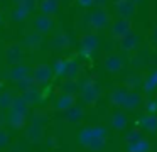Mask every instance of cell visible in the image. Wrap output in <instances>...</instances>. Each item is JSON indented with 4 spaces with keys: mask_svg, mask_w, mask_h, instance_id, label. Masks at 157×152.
I'll use <instances>...</instances> for the list:
<instances>
[{
    "mask_svg": "<svg viewBox=\"0 0 157 152\" xmlns=\"http://www.w3.org/2000/svg\"><path fill=\"white\" fill-rule=\"evenodd\" d=\"M139 103H140V95L139 93H127V98H125V101H123V107L130 108V110H135Z\"/></svg>",
    "mask_w": 157,
    "mask_h": 152,
    "instance_id": "cell-20",
    "label": "cell"
},
{
    "mask_svg": "<svg viewBox=\"0 0 157 152\" xmlns=\"http://www.w3.org/2000/svg\"><path fill=\"white\" fill-rule=\"evenodd\" d=\"M5 57L9 64H19L22 59V47L19 44H10L5 51Z\"/></svg>",
    "mask_w": 157,
    "mask_h": 152,
    "instance_id": "cell-8",
    "label": "cell"
},
{
    "mask_svg": "<svg viewBox=\"0 0 157 152\" xmlns=\"http://www.w3.org/2000/svg\"><path fill=\"white\" fill-rule=\"evenodd\" d=\"M52 76V68L49 64H39L34 68V73H32V80L39 84H44L51 80Z\"/></svg>",
    "mask_w": 157,
    "mask_h": 152,
    "instance_id": "cell-5",
    "label": "cell"
},
{
    "mask_svg": "<svg viewBox=\"0 0 157 152\" xmlns=\"http://www.w3.org/2000/svg\"><path fill=\"white\" fill-rule=\"evenodd\" d=\"M106 128H103V127H91V128H85V130L79 134V142H81L83 145H88L90 142L93 140V138H96V137H103L105 138L106 137Z\"/></svg>",
    "mask_w": 157,
    "mask_h": 152,
    "instance_id": "cell-4",
    "label": "cell"
},
{
    "mask_svg": "<svg viewBox=\"0 0 157 152\" xmlns=\"http://www.w3.org/2000/svg\"><path fill=\"white\" fill-rule=\"evenodd\" d=\"M106 2H108V0H95V3H96V5H98V7H103V5H105V3Z\"/></svg>",
    "mask_w": 157,
    "mask_h": 152,
    "instance_id": "cell-38",
    "label": "cell"
},
{
    "mask_svg": "<svg viewBox=\"0 0 157 152\" xmlns=\"http://www.w3.org/2000/svg\"><path fill=\"white\" fill-rule=\"evenodd\" d=\"M12 2H14V3H17V5H21V3L24 2V0H12Z\"/></svg>",
    "mask_w": 157,
    "mask_h": 152,
    "instance_id": "cell-40",
    "label": "cell"
},
{
    "mask_svg": "<svg viewBox=\"0 0 157 152\" xmlns=\"http://www.w3.org/2000/svg\"><path fill=\"white\" fill-rule=\"evenodd\" d=\"M103 145H105V138H103V137H96V138H93L86 147H90L91 150H100V149H103Z\"/></svg>",
    "mask_w": 157,
    "mask_h": 152,
    "instance_id": "cell-30",
    "label": "cell"
},
{
    "mask_svg": "<svg viewBox=\"0 0 157 152\" xmlns=\"http://www.w3.org/2000/svg\"><path fill=\"white\" fill-rule=\"evenodd\" d=\"M39 9H41L42 14L52 15V14H56V12H58V9H59V0H41Z\"/></svg>",
    "mask_w": 157,
    "mask_h": 152,
    "instance_id": "cell-15",
    "label": "cell"
},
{
    "mask_svg": "<svg viewBox=\"0 0 157 152\" xmlns=\"http://www.w3.org/2000/svg\"><path fill=\"white\" fill-rule=\"evenodd\" d=\"M21 5H22V7H25V9H27L29 12H31V10L36 7V0H24V2L21 3Z\"/></svg>",
    "mask_w": 157,
    "mask_h": 152,
    "instance_id": "cell-35",
    "label": "cell"
},
{
    "mask_svg": "<svg viewBox=\"0 0 157 152\" xmlns=\"http://www.w3.org/2000/svg\"><path fill=\"white\" fill-rule=\"evenodd\" d=\"M137 5L133 3V0H117L115 2V10L118 12L120 19H132L135 14Z\"/></svg>",
    "mask_w": 157,
    "mask_h": 152,
    "instance_id": "cell-3",
    "label": "cell"
},
{
    "mask_svg": "<svg viewBox=\"0 0 157 152\" xmlns=\"http://www.w3.org/2000/svg\"><path fill=\"white\" fill-rule=\"evenodd\" d=\"M128 152H149V144L145 140H137L128 145Z\"/></svg>",
    "mask_w": 157,
    "mask_h": 152,
    "instance_id": "cell-24",
    "label": "cell"
},
{
    "mask_svg": "<svg viewBox=\"0 0 157 152\" xmlns=\"http://www.w3.org/2000/svg\"><path fill=\"white\" fill-rule=\"evenodd\" d=\"M34 84H36V81L34 80H31V78H24V80L22 81H19V88H21L22 91H29V90H32V88H34Z\"/></svg>",
    "mask_w": 157,
    "mask_h": 152,
    "instance_id": "cell-29",
    "label": "cell"
},
{
    "mask_svg": "<svg viewBox=\"0 0 157 152\" xmlns=\"http://www.w3.org/2000/svg\"><path fill=\"white\" fill-rule=\"evenodd\" d=\"M78 3L81 7H90V5H93V3H95V0H78Z\"/></svg>",
    "mask_w": 157,
    "mask_h": 152,
    "instance_id": "cell-37",
    "label": "cell"
},
{
    "mask_svg": "<svg viewBox=\"0 0 157 152\" xmlns=\"http://www.w3.org/2000/svg\"><path fill=\"white\" fill-rule=\"evenodd\" d=\"M27 100L24 96H15L14 101H12V107H10V111L12 113H21V115H25L27 113Z\"/></svg>",
    "mask_w": 157,
    "mask_h": 152,
    "instance_id": "cell-14",
    "label": "cell"
},
{
    "mask_svg": "<svg viewBox=\"0 0 157 152\" xmlns=\"http://www.w3.org/2000/svg\"><path fill=\"white\" fill-rule=\"evenodd\" d=\"M108 24H110V14L106 12L103 7H98V9H95V10H93V12L88 15V25L93 27L95 30L105 29Z\"/></svg>",
    "mask_w": 157,
    "mask_h": 152,
    "instance_id": "cell-1",
    "label": "cell"
},
{
    "mask_svg": "<svg viewBox=\"0 0 157 152\" xmlns=\"http://www.w3.org/2000/svg\"><path fill=\"white\" fill-rule=\"evenodd\" d=\"M83 95H85V98H86V101H95L96 98H98V86H96L93 81H86V84L83 86Z\"/></svg>",
    "mask_w": 157,
    "mask_h": 152,
    "instance_id": "cell-13",
    "label": "cell"
},
{
    "mask_svg": "<svg viewBox=\"0 0 157 152\" xmlns=\"http://www.w3.org/2000/svg\"><path fill=\"white\" fill-rule=\"evenodd\" d=\"M2 120H4V117H2V115H0V125L4 123V122H2Z\"/></svg>",
    "mask_w": 157,
    "mask_h": 152,
    "instance_id": "cell-42",
    "label": "cell"
},
{
    "mask_svg": "<svg viewBox=\"0 0 157 152\" xmlns=\"http://www.w3.org/2000/svg\"><path fill=\"white\" fill-rule=\"evenodd\" d=\"M12 101H14V96L10 93H2L0 95V108L2 110H7V108L12 107Z\"/></svg>",
    "mask_w": 157,
    "mask_h": 152,
    "instance_id": "cell-25",
    "label": "cell"
},
{
    "mask_svg": "<svg viewBox=\"0 0 157 152\" xmlns=\"http://www.w3.org/2000/svg\"><path fill=\"white\" fill-rule=\"evenodd\" d=\"M0 22H2V14H0Z\"/></svg>",
    "mask_w": 157,
    "mask_h": 152,
    "instance_id": "cell-43",
    "label": "cell"
},
{
    "mask_svg": "<svg viewBox=\"0 0 157 152\" xmlns=\"http://www.w3.org/2000/svg\"><path fill=\"white\" fill-rule=\"evenodd\" d=\"M79 74V64L78 63H71L69 64V71H68V78L69 80H75Z\"/></svg>",
    "mask_w": 157,
    "mask_h": 152,
    "instance_id": "cell-31",
    "label": "cell"
},
{
    "mask_svg": "<svg viewBox=\"0 0 157 152\" xmlns=\"http://www.w3.org/2000/svg\"><path fill=\"white\" fill-rule=\"evenodd\" d=\"M54 27H56V20L52 19L51 15H48V14H41L39 17L34 19V29H36V32H39V34H48V32H51Z\"/></svg>",
    "mask_w": 157,
    "mask_h": 152,
    "instance_id": "cell-2",
    "label": "cell"
},
{
    "mask_svg": "<svg viewBox=\"0 0 157 152\" xmlns=\"http://www.w3.org/2000/svg\"><path fill=\"white\" fill-rule=\"evenodd\" d=\"M29 76V68L25 66V64H15L14 68L10 69V73H9V78H10L12 81H22L24 78Z\"/></svg>",
    "mask_w": 157,
    "mask_h": 152,
    "instance_id": "cell-10",
    "label": "cell"
},
{
    "mask_svg": "<svg viewBox=\"0 0 157 152\" xmlns=\"http://www.w3.org/2000/svg\"><path fill=\"white\" fill-rule=\"evenodd\" d=\"M29 138L31 140H39L41 138V127H36V123L32 125V128L29 130Z\"/></svg>",
    "mask_w": 157,
    "mask_h": 152,
    "instance_id": "cell-32",
    "label": "cell"
},
{
    "mask_svg": "<svg viewBox=\"0 0 157 152\" xmlns=\"http://www.w3.org/2000/svg\"><path fill=\"white\" fill-rule=\"evenodd\" d=\"M127 93H128V91L123 90V88H117V90H113L112 103L113 105H118V107H123V101H125V98H127Z\"/></svg>",
    "mask_w": 157,
    "mask_h": 152,
    "instance_id": "cell-19",
    "label": "cell"
},
{
    "mask_svg": "<svg viewBox=\"0 0 157 152\" xmlns=\"http://www.w3.org/2000/svg\"><path fill=\"white\" fill-rule=\"evenodd\" d=\"M152 41H154V42H157V27L154 29V32H152Z\"/></svg>",
    "mask_w": 157,
    "mask_h": 152,
    "instance_id": "cell-39",
    "label": "cell"
},
{
    "mask_svg": "<svg viewBox=\"0 0 157 152\" xmlns=\"http://www.w3.org/2000/svg\"><path fill=\"white\" fill-rule=\"evenodd\" d=\"M41 42H42V34L36 32V30L31 32V34H27V36L24 37V44L29 47V49H36V47H39Z\"/></svg>",
    "mask_w": 157,
    "mask_h": 152,
    "instance_id": "cell-16",
    "label": "cell"
},
{
    "mask_svg": "<svg viewBox=\"0 0 157 152\" xmlns=\"http://www.w3.org/2000/svg\"><path fill=\"white\" fill-rule=\"evenodd\" d=\"M69 64H71L69 61H63V59L56 61V64H54V71H56V74H58V76H68Z\"/></svg>",
    "mask_w": 157,
    "mask_h": 152,
    "instance_id": "cell-22",
    "label": "cell"
},
{
    "mask_svg": "<svg viewBox=\"0 0 157 152\" xmlns=\"http://www.w3.org/2000/svg\"><path fill=\"white\" fill-rule=\"evenodd\" d=\"M140 2H142V0H133V3H135V5H137V3H140Z\"/></svg>",
    "mask_w": 157,
    "mask_h": 152,
    "instance_id": "cell-41",
    "label": "cell"
},
{
    "mask_svg": "<svg viewBox=\"0 0 157 152\" xmlns=\"http://www.w3.org/2000/svg\"><path fill=\"white\" fill-rule=\"evenodd\" d=\"M9 142V135L5 130H0V147H5Z\"/></svg>",
    "mask_w": 157,
    "mask_h": 152,
    "instance_id": "cell-34",
    "label": "cell"
},
{
    "mask_svg": "<svg viewBox=\"0 0 157 152\" xmlns=\"http://www.w3.org/2000/svg\"><path fill=\"white\" fill-rule=\"evenodd\" d=\"M144 88H145L147 93H150V91H154L157 88V69H154L152 73L149 74L147 81H144Z\"/></svg>",
    "mask_w": 157,
    "mask_h": 152,
    "instance_id": "cell-21",
    "label": "cell"
},
{
    "mask_svg": "<svg viewBox=\"0 0 157 152\" xmlns=\"http://www.w3.org/2000/svg\"><path fill=\"white\" fill-rule=\"evenodd\" d=\"M75 96H73L71 93H64L61 95V96L58 98V101H56V108L58 110H69V108L75 107Z\"/></svg>",
    "mask_w": 157,
    "mask_h": 152,
    "instance_id": "cell-12",
    "label": "cell"
},
{
    "mask_svg": "<svg viewBox=\"0 0 157 152\" xmlns=\"http://www.w3.org/2000/svg\"><path fill=\"white\" fill-rule=\"evenodd\" d=\"M130 32H132V24H130L128 19H118L112 27L113 37H118V39L125 37L127 34H130Z\"/></svg>",
    "mask_w": 157,
    "mask_h": 152,
    "instance_id": "cell-6",
    "label": "cell"
},
{
    "mask_svg": "<svg viewBox=\"0 0 157 152\" xmlns=\"http://www.w3.org/2000/svg\"><path fill=\"white\" fill-rule=\"evenodd\" d=\"M103 66H105V69L112 71V73H117V71L122 69V59H120V56H117V54H110V56L105 57Z\"/></svg>",
    "mask_w": 157,
    "mask_h": 152,
    "instance_id": "cell-11",
    "label": "cell"
},
{
    "mask_svg": "<svg viewBox=\"0 0 157 152\" xmlns=\"http://www.w3.org/2000/svg\"><path fill=\"white\" fill-rule=\"evenodd\" d=\"M98 42H100V39L96 34H86V36H83L81 37V53H85L86 56L91 54L98 47Z\"/></svg>",
    "mask_w": 157,
    "mask_h": 152,
    "instance_id": "cell-7",
    "label": "cell"
},
{
    "mask_svg": "<svg viewBox=\"0 0 157 152\" xmlns=\"http://www.w3.org/2000/svg\"><path fill=\"white\" fill-rule=\"evenodd\" d=\"M24 115H21V113H10V125L14 128H21L22 125H24Z\"/></svg>",
    "mask_w": 157,
    "mask_h": 152,
    "instance_id": "cell-28",
    "label": "cell"
},
{
    "mask_svg": "<svg viewBox=\"0 0 157 152\" xmlns=\"http://www.w3.org/2000/svg\"><path fill=\"white\" fill-rule=\"evenodd\" d=\"M140 125H142L147 132L157 130V117H155V115H152V113L145 115V117L140 118Z\"/></svg>",
    "mask_w": 157,
    "mask_h": 152,
    "instance_id": "cell-17",
    "label": "cell"
},
{
    "mask_svg": "<svg viewBox=\"0 0 157 152\" xmlns=\"http://www.w3.org/2000/svg\"><path fill=\"white\" fill-rule=\"evenodd\" d=\"M81 117H83V108L73 107V108H69V110H68V120L76 122V120H81Z\"/></svg>",
    "mask_w": 157,
    "mask_h": 152,
    "instance_id": "cell-27",
    "label": "cell"
},
{
    "mask_svg": "<svg viewBox=\"0 0 157 152\" xmlns=\"http://www.w3.org/2000/svg\"><path fill=\"white\" fill-rule=\"evenodd\" d=\"M29 15V10L25 9V7H22V5H17L14 10H12V20H15V22H21V20H24L25 17Z\"/></svg>",
    "mask_w": 157,
    "mask_h": 152,
    "instance_id": "cell-23",
    "label": "cell"
},
{
    "mask_svg": "<svg viewBox=\"0 0 157 152\" xmlns=\"http://www.w3.org/2000/svg\"><path fill=\"white\" fill-rule=\"evenodd\" d=\"M139 41H140V37L137 36L135 32H130V34H127L125 37H122L120 47H122L123 51H133L137 46H139Z\"/></svg>",
    "mask_w": 157,
    "mask_h": 152,
    "instance_id": "cell-9",
    "label": "cell"
},
{
    "mask_svg": "<svg viewBox=\"0 0 157 152\" xmlns=\"http://www.w3.org/2000/svg\"><path fill=\"white\" fill-rule=\"evenodd\" d=\"M137 140H140V134H139V130H133L128 135V142H137Z\"/></svg>",
    "mask_w": 157,
    "mask_h": 152,
    "instance_id": "cell-36",
    "label": "cell"
},
{
    "mask_svg": "<svg viewBox=\"0 0 157 152\" xmlns=\"http://www.w3.org/2000/svg\"><path fill=\"white\" fill-rule=\"evenodd\" d=\"M147 111H149V113H155L157 111V100H149L147 101Z\"/></svg>",
    "mask_w": 157,
    "mask_h": 152,
    "instance_id": "cell-33",
    "label": "cell"
},
{
    "mask_svg": "<svg viewBox=\"0 0 157 152\" xmlns=\"http://www.w3.org/2000/svg\"><path fill=\"white\" fill-rule=\"evenodd\" d=\"M52 47H56V49H66V47L69 46V37H68V34H64V32H59L58 36H54L52 37Z\"/></svg>",
    "mask_w": 157,
    "mask_h": 152,
    "instance_id": "cell-18",
    "label": "cell"
},
{
    "mask_svg": "<svg viewBox=\"0 0 157 152\" xmlns=\"http://www.w3.org/2000/svg\"><path fill=\"white\" fill-rule=\"evenodd\" d=\"M127 125V117L123 113H120V111H117L115 115H113V127L115 128H123Z\"/></svg>",
    "mask_w": 157,
    "mask_h": 152,
    "instance_id": "cell-26",
    "label": "cell"
}]
</instances>
